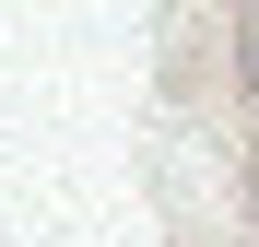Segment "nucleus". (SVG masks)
Instances as JSON below:
<instances>
[{
  "label": "nucleus",
  "instance_id": "f03ea898",
  "mask_svg": "<svg viewBox=\"0 0 259 247\" xmlns=\"http://www.w3.org/2000/svg\"><path fill=\"white\" fill-rule=\"evenodd\" d=\"M247 212H259V177H247Z\"/></svg>",
  "mask_w": 259,
  "mask_h": 247
},
{
  "label": "nucleus",
  "instance_id": "f257e3e1",
  "mask_svg": "<svg viewBox=\"0 0 259 247\" xmlns=\"http://www.w3.org/2000/svg\"><path fill=\"white\" fill-rule=\"evenodd\" d=\"M236 94H247V118H259V0H236Z\"/></svg>",
  "mask_w": 259,
  "mask_h": 247
}]
</instances>
